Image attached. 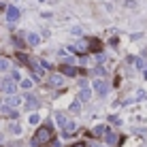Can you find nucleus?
<instances>
[{
    "mask_svg": "<svg viewBox=\"0 0 147 147\" xmlns=\"http://www.w3.org/2000/svg\"><path fill=\"white\" fill-rule=\"evenodd\" d=\"M55 119H58V124H60V126H62V128H64V126H66V121H68V119H66V117H64V115H62V113H55Z\"/></svg>",
    "mask_w": 147,
    "mask_h": 147,
    "instance_id": "obj_20",
    "label": "nucleus"
},
{
    "mask_svg": "<svg viewBox=\"0 0 147 147\" xmlns=\"http://www.w3.org/2000/svg\"><path fill=\"white\" fill-rule=\"evenodd\" d=\"M0 90H2L4 94L11 96V94H15V90H17V83H15L13 79H2L0 81Z\"/></svg>",
    "mask_w": 147,
    "mask_h": 147,
    "instance_id": "obj_2",
    "label": "nucleus"
},
{
    "mask_svg": "<svg viewBox=\"0 0 147 147\" xmlns=\"http://www.w3.org/2000/svg\"><path fill=\"white\" fill-rule=\"evenodd\" d=\"M90 96H92V90L88 88V81L85 79H81V92H79V100H90Z\"/></svg>",
    "mask_w": 147,
    "mask_h": 147,
    "instance_id": "obj_4",
    "label": "nucleus"
},
{
    "mask_svg": "<svg viewBox=\"0 0 147 147\" xmlns=\"http://www.w3.org/2000/svg\"><path fill=\"white\" fill-rule=\"evenodd\" d=\"M24 102H26V109H28V111H32V109H38V100L34 98L32 94H28L26 98H24Z\"/></svg>",
    "mask_w": 147,
    "mask_h": 147,
    "instance_id": "obj_9",
    "label": "nucleus"
},
{
    "mask_svg": "<svg viewBox=\"0 0 147 147\" xmlns=\"http://www.w3.org/2000/svg\"><path fill=\"white\" fill-rule=\"evenodd\" d=\"M105 139H107L109 145H115V143H117V136H115L113 132H107V136H105Z\"/></svg>",
    "mask_w": 147,
    "mask_h": 147,
    "instance_id": "obj_19",
    "label": "nucleus"
},
{
    "mask_svg": "<svg viewBox=\"0 0 147 147\" xmlns=\"http://www.w3.org/2000/svg\"><path fill=\"white\" fill-rule=\"evenodd\" d=\"M22 102H24V98H22V96H17V94H11V96L7 98V102H4V105H7V107H11V109H15V107H19Z\"/></svg>",
    "mask_w": 147,
    "mask_h": 147,
    "instance_id": "obj_6",
    "label": "nucleus"
},
{
    "mask_svg": "<svg viewBox=\"0 0 147 147\" xmlns=\"http://www.w3.org/2000/svg\"><path fill=\"white\" fill-rule=\"evenodd\" d=\"M17 60H19V62H24V64H30V60H28L26 53H17Z\"/></svg>",
    "mask_w": 147,
    "mask_h": 147,
    "instance_id": "obj_23",
    "label": "nucleus"
},
{
    "mask_svg": "<svg viewBox=\"0 0 147 147\" xmlns=\"http://www.w3.org/2000/svg\"><path fill=\"white\" fill-rule=\"evenodd\" d=\"M62 75H66V77H75V75H79V70L75 66H70V64H62Z\"/></svg>",
    "mask_w": 147,
    "mask_h": 147,
    "instance_id": "obj_11",
    "label": "nucleus"
},
{
    "mask_svg": "<svg viewBox=\"0 0 147 147\" xmlns=\"http://www.w3.org/2000/svg\"><path fill=\"white\" fill-rule=\"evenodd\" d=\"M73 147H88V145H83V143H75Z\"/></svg>",
    "mask_w": 147,
    "mask_h": 147,
    "instance_id": "obj_26",
    "label": "nucleus"
},
{
    "mask_svg": "<svg viewBox=\"0 0 147 147\" xmlns=\"http://www.w3.org/2000/svg\"><path fill=\"white\" fill-rule=\"evenodd\" d=\"M7 19H9V22H17V19H19V9L17 7H9L7 9Z\"/></svg>",
    "mask_w": 147,
    "mask_h": 147,
    "instance_id": "obj_10",
    "label": "nucleus"
},
{
    "mask_svg": "<svg viewBox=\"0 0 147 147\" xmlns=\"http://www.w3.org/2000/svg\"><path fill=\"white\" fill-rule=\"evenodd\" d=\"M9 68H11V62L7 58H0V73H7Z\"/></svg>",
    "mask_w": 147,
    "mask_h": 147,
    "instance_id": "obj_16",
    "label": "nucleus"
},
{
    "mask_svg": "<svg viewBox=\"0 0 147 147\" xmlns=\"http://www.w3.org/2000/svg\"><path fill=\"white\" fill-rule=\"evenodd\" d=\"M0 111H2V113L7 115V117H17V111L11 109V107H7V105H2V109H0Z\"/></svg>",
    "mask_w": 147,
    "mask_h": 147,
    "instance_id": "obj_14",
    "label": "nucleus"
},
{
    "mask_svg": "<svg viewBox=\"0 0 147 147\" xmlns=\"http://www.w3.org/2000/svg\"><path fill=\"white\" fill-rule=\"evenodd\" d=\"M40 121V117H38V113H30V117H28V124L30 126H36Z\"/></svg>",
    "mask_w": 147,
    "mask_h": 147,
    "instance_id": "obj_17",
    "label": "nucleus"
},
{
    "mask_svg": "<svg viewBox=\"0 0 147 147\" xmlns=\"http://www.w3.org/2000/svg\"><path fill=\"white\" fill-rule=\"evenodd\" d=\"M2 9H4V2H0V11H2Z\"/></svg>",
    "mask_w": 147,
    "mask_h": 147,
    "instance_id": "obj_27",
    "label": "nucleus"
},
{
    "mask_svg": "<svg viewBox=\"0 0 147 147\" xmlns=\"http://www.w3.org/2000/svg\"><path fill=\"white\" fill-rule=\"evenodd\" d=\"M107 132H109L107 126H96V128L92 130V134H94V136H107Z\"/></svg>",
    "mask_w": 147,
    "mask_h": 147,
    "instance_id": "obj_13",
    "label": "nucleus"
},
{
    "mask_svg": "<svg viewBox=\"0 0 147 147\" xmlns=\"http://www.w3.org/2000/svg\"><path fill=\"white\" fill-rule=\"evenodd\" d=\"M13 43L17 45V47H24V43H22V38H13Z\"/></svg>",
    "mask_w": 147,
    "mask_h": 147,
    "instance_id": "obj_25",
    "label": "nucleus"
},
{
    "mask_svg": "<svg viewBox=\"0 0 147 147\" xmlns=\"http://www.w3.org/2000/svg\"><path fill=\"white\" fill-rule=\"evenodd\" d=\"M19 85H22L24 90H30V88H32V81H30V79H22V81H19Z\"/></svg>",
    "mask_w": 147,
    "mask_h": 147,
    "instance_id": "obj_22",
    "label": "nucleus"
},
{
    "mask_svg": "<svg viewBox=\"0 0 147 147\" xmlns=\"http://www.w3.org/2000/svg\"><path fill=\"white\" fill-rule=\"evenodd\" d=\"M79 111H81V102H79V100H75V102L70 105V113H79Z\"/></svg>",
    "mask_w": 147,
    "mask_h": 147,
    "instance_id": "obj_21",
    "label": "nucleus"
},
{
    "mask_svg": "<svg viewBox=\"0 0 147 147\" xmlns=\"http://www.w3.org/2000/svg\"><path fill=\"white\" fill-rule=\"evenodd\" d=\"M75 128H77V126H75V121H66V126L62 128L64 136H66V134H73V132H75Z\"/></svg>",
    "mask_w": 147,
    "mask_h": 147,
    "instance_id": "obj_15",
    "label": "nucleus"
},
{
    "mask_svg": "<svg viewBox=\"0 0 147 147\" xmlns=\"http://www.w3.org/2000/svg\"><path fill=\"white\" fill-rule=\"evenodd\" d=\"M85 43H88V51L100 53V47H102V45H100V40H98V38H88Z\"/></svg>",
    "mask_w": 147,
    "mask_h": 147,
    "instance_id": "obj_7",
    "label": "nucleus"
},
{
    "mask_svg": "<svg viewBox=\"0 0 147 147\" xmlns=\"http://www.w3.org/2000/svg\"><path fill=\"white\" fill-rule=\"evenodd\" d=\"M9 132H11V134H22V126L11 124V126H9Z\"/></svg>",
    "mask_w": 147,
    "mask_h": 147,
    "instance_id": "obj_18",
    "label": "nucleus"
},
{
    "mask_svg": "<svg viewBox=\"0 0 147 147\" xmlns=\"http://www.w3.org/2000/svg\"><path fill=\"white\" fill-rule=\"evenodd\" d=\"M26 40H28V45H32V47H34V45H38V43H40V36H38L36 32H30L28 36H26Z\"/></svg>",
    "mask_w": 147,
    "mask_h": 147,
    "instance_id": "obj_12",
    "label": "nucleus"
},
{
    "mask_svg": "<svg viewBox=\"0 0 147 147\" xmlns=\"http://www.w3.org/2000/svg\"><path fill=\"white\" fill-rule=\"evenodd\" d=\"M51 134H53V124H51V121H47L45 126H40L36 132H34V136H32V147H43L45 143H49Z\"/></svg>",
    "mask_w": 147,
    "mask_h": 147,
    "instance_id": "obj_1",
    "label": "nucleus"
},
{
    "mask_svg": "<svg viewBox=\"0 0 147 147\" xmlns=\"http://www.w3.org/2000/svg\"><path fill=\"white\" fill-rule=\"evenodd\" d=\"M28 66H30V70L34 73V77H36V79H40V77L45 75V68L40 66V64L36 62V60H30V64H28Z\"/></svg>",
    "mask_w": 147,
    "mask_h": 147,
    "instance_id": "obj_5",
    "label": "nucleus"
},
{
    "mask_svg": "<svg viewBox=\"0 0 147 147\" xmlns=\"http://www.w3.org/2000/svg\"><path fill=\"white\" fill-rule=\"evenodd\" d=\"M62 83H64V75H58V73L49 75V85H53V88H60Z\"/></svg>",
    "mask_w": 147,
    "mask_h": 147,
    "instance_id": "obj_8",
    "label": "nucleus"
},
{
    "mask_svg": "<svg viewBox=\"0 0 147 147\" xmlns=\"http://www.w3.org/2000/svg\"><path fill=\"white\" fill-rule=\"evenodd\" d=\"M94 90H96V94L107 96V94H109V83H107L105 79H96V81H94Z\"/></svg>",
    "mask_w": 147,
    "mask_h": 147,
    "instance_id": "obj_3",
    "label": "nucleus"
},
{
    "mask_svg": "<svg viewBox=\"0 0 147 147\" xmlns=\"http://www.w3.org/2000/svg\"><path fill=\"white\" fill-rule=\"evenodd\" d=\"M11 79L15 81V83H17V81H19V79H22V75H19V73H17V70H13V73H11Z\"/></svg>",
    "mask_w": 147,
    "mask_h": 147,
    "instance_id": "obj_24",
    "label": "nucleus"
}]
</instances>
